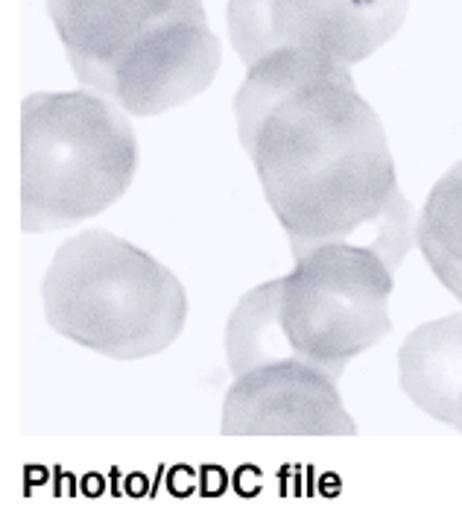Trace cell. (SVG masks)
<instances>
[{
	"label": "cell",
	"instance_id": "obj_1",
	"mask_svg": "<svg viewBox=\"0 0 462 512\" xmlns=\"http://www.w3.org/2000/svg\"><path fill=\"white\" fill-rule=\"evenodd\" d=\"M234 118L293 258L322 243H354L398 270L413 243V214L384 126L348 65L281 47L246 68Z\"/></svg>",
	"mask_w": 462,
	"mask_h": 512
},
{
	"label": "cell",
	"instance_id": "obj_2",
	"mask_svg": "<svg viewBox=\"0 0 462 512\" xmlns=\"http://www.w3.org/2000/svg\"><path fill=\"white\" fill-rule=\"evenodd\" d=\"M77 79L153 118L199 97L220 68L202 0H47Z\"/></svg>",
	"mask_w": 462,
	"mask_h": 512
},
{
	"label": "cell",
	"instance_id": "obj_3",
	"mask_svg": "<svg viewBox=\"0 0 462 512\" xmlns=\"http://www.w3.org/2000/svg\"><path fill=\"white\" fill-rule=\"evenodd\" d=\"M41 302L53 331L115 360L164 352L188 316L182 281L144 249L103 229L59 246L41 281Z\"/></svg>",
	"mask_w": 462,
	"mask_h": 512
},
{
	"label": "cell",
	"instance_id": "obj_4",
	"mask_svg": "<svg viewBox=\"0 0 462 512\" xmlns=\"http://www.w3.org/2000/svg\"><path fill=\"white\" fill-rule=\"evenodd\" d=\"M138 141L109 97L85 88L30 94L21 106V229L56 232L126 194Z\"/></svg>",
	"mask_w": 462,
	"mask_h": 512
},
{
	"label": "cell",
	"instance_id": "obj_5",
	"mask_svg": "<svg viewBox=\"0 0 462 512\" xmlns=\"http://www.w3.org/2000/svg\"><path fill=\"white\" fill-rule=\"evenodd\" d=\"M395 267L354 243H322L281 278V328L293 357L340 381L346 366L392 331Z\"/></svg>",
	"mask_w": 462,
	"mask_h": 512
},
{
	"label": "cell",
	"instance_id": "obj_6",
	"mask_svg": "<svg viewBox=\"0 0 462 512\" xmlns=\"http://www.w3.org/2000/svg\"><path fill=\"white\" fill-rule=\"evenodd\" d=\"M407 6L410 0H229V41L246 68L281 47L351 68L401 30Z\"/></svg>",
	"mask_w": 462,
	"mask_h": 512
},
{
	"label": "cell",
	"instance_id": "obj_7",
	"mask_svg": "<svg viewBox=\"0 0 462 512\" xmlns=\"http://www.w3.org/2000/svg\"><path fill=\"white\" fill-rule=\"evenodd\" d=\"M354 431L337 381L302 360L237 375L223 401V434L229 436H351Z\"/></svg>",
	"mask_w": 462,
	"mask_h": 512
},
{
	"label": "cell",
	"instance_id": "obj_8",
	"mask_svg": "<svg viewBox=\"0 0 462 512\" xmlns=\"http://www.w3.org/2000/svg\"><path fill=\"white\" fill-rule=\"evenodd\" d=\"M398 375L419 410L462 431V314L416 328L401 346Z\"/></svg>",
	"mask_w": 462,
	"mask_h": 512
},
{
	"label": "cell",
	"instance_id": "obj_9",
	"mask_svg": "<svg viewBox=\"0 0 462 512\" xmlns=\"http://www.w3.org/2000/svg\"><path fill=\"white\" fill-rule=\"evenodd\" d=\"M226 357L231 375L296 360L281 328V278L249 290L226 325Z\"/></svg>",
	"mask_w": 462,
	"mask_h": 512
},
{
	"label": "cell",
	"instance_id": "obj_10",
	"mask_svg": "<svg viewBox=\"0 0 462 512\" xmlns=\"http://www.w3.org/2000/svg\"><path fill=\"white\" fill-rule=\"evenodd\" d=\"M416 240L427 267L462 302V161H457L424 202Z\"/></svg>",
	"mask_w": 462,
	"mask_h": 512
}]
</instances>
